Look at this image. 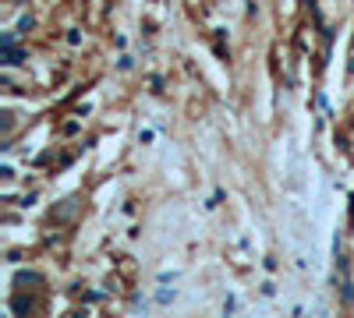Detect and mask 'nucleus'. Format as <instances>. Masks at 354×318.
<instances>
[{
    "instance_id": "1",
    "label": "nucleus",
    "mask_w": 354,
    "mask_h": 318,
    "mask_svg": "<svg viewBox=\"0 0 354 318\" xmlns=\"http://www.w3.org/2000/svg\"><path fill=\"white\" fill-rule=\"evenodd\" d=\"M78 212H81V202H78V198H64V202L53 205L50 216H53V223H75Z\"/></svg>"
},
{
    "instance_id": "2",
    "label": "nucleus",
    "mask_w": 354,
    "mask_h": 318,
    "mask_svg": "<svg viewBox=\"0 0 354 318\" xmlns=\"http://www.w3.org/2000/svg\"><path fill=\"white\" fill-rule=\"evenodd\" d=\"M11 311L14 315H29V311H36V301H32V297H25V293H14L11 297Z\"/></svg>"
},
{
    "instance_id": "3",
    "label": "nucleus",
    "mask_w": 354,
    "mask_h": 318,
    "mask_svg": "<svg viewBox=\"0 0 354 318\" xmlns=\"http://www.w3.org/2000/svg\"><path fill=\"white\" fill-rule=\"evenodd\" d=\"M39 283H43V276H39V272H18L14 276V287H39Z\"/></svg>"
},
{
    "instance_id": "4",
    "label": "nucleus",
    "mask_w": 354,
    "mask_h": 318,
    "mask_svg": "<svg viewBox=\"0 0 354 318\" xmlns=\"http://www.w3.org/2000/svg\"><path fill=\"white\" fill-rule=\"evenodd\" d=\"M22 60H25V53L18 50V47H8L4 57H0V64H8V68H14V64H22Z\"/></svg>"
},
{
    "instance_id": "5",
    "label": "nucleus",
    "mask_w": 354,
    "mask_h": 318,
    "mask_svg": "<svg viewBox=\"0 0 354 318\" xmlns=\"http://www.w3.org/2000/svg\"><path fill=\"white\" fill-rule=\"evenodd\" d=\"M18 36H22V32H4V36H0V47H18Z\"/></svg>"
},
{
    "instance_id": "6",
    "label": "nucleus",
    "mask_w": 354,
    "mask_h": 318,
    "mask_svg": "<svg viewBox=\"0 0 354 318\" xmlns=\"http://www.w3.org/2000/svg\"><path fill=\"white\" fill-rule=\"evenodd\" d=\"M0 117H4V120H0V127H4V135H8L11 127H14V114H11V110H4V114H0Z\"/></svg>"
},
{
    "instance_id": "7",
    "label": "nucleus",
    "mask_w": 354,
    "mask_h": 318,
    "mask_svg": "<svg viewBox=\"0 0 354 318\" xmlns=\"http://www.w3.org/2000/svg\"><path fill=\"white\" fill-rule=\"evenodd\" d=\"M301 4H305V8H316V0H301Z\"/></svg>"
}]
</instances>
